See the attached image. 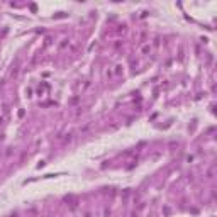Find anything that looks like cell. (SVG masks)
Masks as SVG:
<instances>
[{
	"mask_svg": "<svg viewBox=\"0 0 217 217\" xmlns=\"http://www.w3.org/2000/svg\"><path fill=\"white\" fill-rule=\"evenodd\" d=\"M185 160H187V163H190V161H193V160H195V156H193V154H187Z\"/></svg>",
	"mask_w": 217,
	"mask_h": 217,
	"instance_id": "ba28073f",
	"label": "cell"
},
{
	"mask_svg": "<svg viewBox=\"0 0 217 217\" xmlns=\"http://www.w3.org/2000/svg\"><path fill=\"white\" fill-rule=\"evenodd\" d=\"M131 217H137V212H132V214H131Z\"/></svg>",
	"mask_w": 217,
	"mask_h": 217,
	"instance_id": "9c48e42d",
	"label": "cell"
},
{
	"mask_svg": "<svg viewBox=\"0 0 217 217\" xmlns=\"http://www.w3.org/2000/svg\"><path fill=\"white\" fill-rule=\"evenodd\" d=\"M205 178H214V166H212V168H209L207 170V173H205Z\"/></svg>",
	"mask_w": 217,
	"mask_h": 217,
	"instance_id": "8992f818",
	"label": "cell"
},
{
	"mask_svg": "<svg viewBox=\"0 0 217 217\" xmlns=\"http://www.w3.org/2000/svg\"><path fill=\"white\" fill-rule=\"evenodd\" d=\"M7 117H9V107L5 105V107L2 108V112H0V126H2V124H5Z\"/></svg>",
	"mask_w": 217,
	"mask_h": 217,
	"instance_id": "277c9868",
	"label": "cell"
},
{
	"mask_svg": "<svg viewBox=\"0 0 217 217\" xmlns=\"http://www.w3.org/2000/svg\"><path fill=\"white\" fill-rule=\"evenodd\" d=\"M83 217H95V216H93L92 210H85V212H83Z\"/></svg>",
	"mask_w": 217,
	"mask_h": 217,
	"instance_id": "52a82bcc",
	"label": "cell"
},
{
	"mask_svg": "<svg viewBox=\"0 0 217 217\" xmlns=\"http://www.w3.org/2000/svg\"><path fill=\"white\" fill-rule=\"evenodd\" d=\"M88 87H90V81H88V80H83V81L80 83V85H78V88H80L81 92H85V90H87Z\"/></svg>",
	"mask_w": 217,
	"mask_h": 217,
	"instance_id": "5b68a950",
	"label": "cell"
},
{
	"mask_svg": "<svg viewBox=\"0 0 217 217\" xmlns=\"http://www.w3.org/2000/svg\"><path fill=\"white\" fill-rule=\"evenodd\" d=\"M154 42L153 41H144V42H141V46H139V53L142 54V56H149V54L154 53Z\"/></svg>",
	"mask_w": 217,
	"mask_h": 217,
	"instance_id": "7a4b0ae2",
	"label": "cell"
},
{
	"mask_svg": "<svg viewBox=\"0 0 217 217\" xmlns=\"http://www.w3.org/2000/svg\"><path fill=\"white\" fill-rule=\"evenodd\" d=\"M60 51H66V49H71V41L70 39H63L60 42V46H58Z\"/></svg>",
	"mask_w": 217,
	"mask_h": 217,
	"instance_id": "3957f363",
	"label": "cell"
},
{
	"mask_svg": "<svg viewBox=\"0 0 217 217\" xmlns=\"http://www.w3.org/2000/svg\"><path fill=\"white\" fill-rule=\"evenodd\" d=\"M124 75V65L122 63H115L114 66H107L103 71V76L107 80H117Z\"/></svg>",
	"mask_w": 217,
	"mask_h": 217,
	"instance_id": "6da1fadb",
	"label": "cell"
}]
</instances>
